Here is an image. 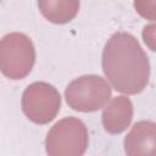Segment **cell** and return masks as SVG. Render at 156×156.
<instances>
[{
    "label": "cell",
    "mask_w": 156,
    "mask_h": 156,
    "mask_svg": "<svg viewBox=\"0 0 156 156\" xmlns=\"http://www.w3.org/2000/svg\"><path fill=\"white\" fill-rule=\"evenodd\" d=\"M101 65L106 78L119 93L139 94L149 83V57L130 33L117 32L111 35L102 50Z\"/></svg>",
    "instance_id": "cell-1"
},
{
    "label": "cell",
    "mask_w": 156,
    "mask_h": 156,
    "mask_svg": "<svg viewBox=\"0 0 156 156\" xmlns=\"http://www.w3.org/2000/svg\"><path fill=\"white\" fill-rule=\"evenodd\" d=\"M35 62V48L30 38L13 32L2 37L0 41V69L10 79L18 80L27 77Z\"/></svg>",
    "instance_id": "cell-2"
},
{
    "label": "cell",
    "mask_w": 156,
    "mask_h": 156,
    "mask_svg": "<svg viewBox=\"0 0 156 156\" xmlns=\"http://www.w3.org/2000/svg\"><path fill=\"white\" fill-rule=\"evenodd\" d=\"M89 143V133L83 121L66 117L55 123L45 139L46 152L51 156H82Z\"/></svg>",
    "instance_id": "cell-3"
},
{
    "label": "cell",
    "mask_w": 156,
    "mask_h": 156,
    "mask_svg": "<svg viewBox=\"0 0 156 156\" xmlns=\"http://www.w3.org/2000/svg\"><path fill=\"white\" fill-rule=\"evenodd\" d=\"M112 94L107 80L96 74H85L72 80L65 98L68 106L79 112H94L102 108Z\"/></svg>",
    "instance_id": "cell-4"
},
{
    "label": "cell",
    "mask_w": 156,
    "mask_h": 156,
    "mask_svg": "<svg viewBox=\"0 0 156 156\" xmlns=\"http://www.w3.org/2000/svg\"><path fill=\"white\" fill-rule=\"evenodd\" d=\"M21 106L23 113L37 124L51 122L61 107L58 90L46 82H34L29 84L22 94Z\"/></svg>",
    "instance_id": "cell-5"
},
{
    "label": "cell",
    "mask_w": 156,
    "mask_h": 156,
    "mask_svg": "<svg viewBox=\"0 0 156 156\" xmlns=\"http://www.w3.org/2000/svg\"><path fill=\"white\" fill-rule=\"evenodd\" d=\"M124 151L129 156H156V123L152 121L136 122L124 138Z\"/></svg>",
    "instance_id": "cell-6"
},
{
    "label": "cell",
    "mask_w": 156,
    "mask_h": 156,
    "mask_svg": "<svg viewBox=\"0 0 156 156\" xmlns=\"http://www.w3.org/2000/svg\"><path fill=\"white\" fill-rule=\"evenodd\" d=\"M102 126L110 134L124 132L133 119V104L129 98L119 95L113 98L102 111Z\"/></svg>",
    "instance_id": "cell-7"
},
{
    "label": "cell",
    "mask_w": 156,
    "mask_h": 156,
    "mask_svg": "<svg viewBox=\"0 0 156 156\" xmlns=\"http://www.w3.org/2000/svg\"><path fill=\"white\" fill-rule=\"evenodd\" d=\"M41 15L55 24L71 22L79 11V0H38Z\"/></svg>",
    "instance_id": "cell-8"
},
{
    "label": "cell",
    "mask_w": 156,
    "mask_h": 156,
    "mask_svg": "<svg viewBox=\"0 0 156 156\" xmlns=\"http://www.w3.org/2000/svg\"><path fill=\"white\" fill-rule=\"evenodd\" d=\"M135 11L146 20H156V0H134Z\"/></svg>",
    "instance_id": "cell-9"
},
{
    "label": "cell",
    "mask_w": 156,
    "mask_h": 156,
    "mask_svg": "<svg viewBox=\"0 0 156 156\" xmlns=\"http://www.w3.org/2000/svg\"><path fill=\"white\" fill-rule=\"evenodd\" d=\"M141 37H143V40L146 44V46L150 50L156 51V22L146 24L143 28Z\"/></svg>",
    "instance_id": "cell-10"
}]
</instances>
